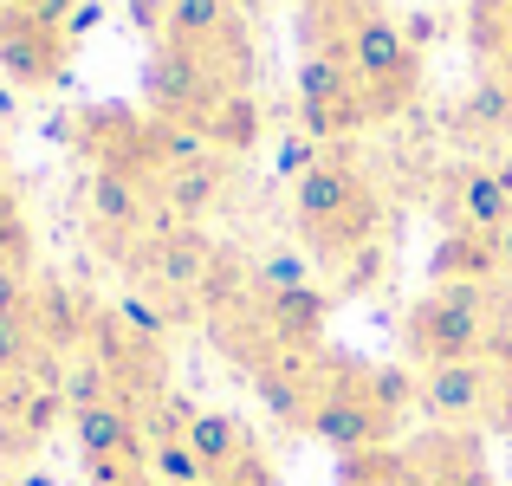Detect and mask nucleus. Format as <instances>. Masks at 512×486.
Here are the masks:
<instances>
[{"label":"nucleus","mask_w":512,"mask_h":486,"mask_svg":"<svg viewBox=\"0 0 512 486\" xmlns=\"http://www.w3.org/2000/svg\"><path fill=\"white\" fill-rule=\"evenodd\" d=\"M474 7H512V0H474Z\"/></svg>","instance_id":"e433bc0d"},{"label":"nucleus","mask_w":512,"mask_h":486,"mask_svg":"<svg viewBox=\"0 0 512 486\" xmlns=\"http://www.w3.org/2000/svg\"><path fill=\"white\" fill-rule=\"evenodd\" d=\"M65 59H72V33L59 20L0 0V78L26 91H52L65 78Z\"/></svg>","instance_id":"423d86ee"},{"label":"nucleus","mask_w":512,"mask_h":486,"mask_svg":"<svg viewBox=\"0 0 512 486\" xmlns=\"http://www.w3.org/2000/svg\"><path fill=\"white\" fill-rule=\"evenodd\" d=\"M227 78L221 65L208 59V52L195 46H169V39H156L150 59H143V104H150V117H163V124H182V130H208L214 104L227 98Z\"/></svg>","instance_id":"39448f33"},{"label":"nucleus","mask_w":512,"mask_h":486,"mask_svg":"<svg viewBox=\"0 0 512 486\" xmlns=\"http://www.w3.org/2000/svg\"><path fill=\"white\" fill-rule=\"evenodd\" d=\"M26 266H33V227H26L20 201L0 188V273H20L26 279Z\"/></svg>","instance_id":"bb28decb"},{"label":"nucleus","mask_w":512,"mask_h":486,"mask_svg":"<svg viewBox=\"0 0 512 486\" xmlns=\"http://www.w3.org/2000/svg\"><path fill=\"white\" fill-rule=\"evenodd\" d=\"M461 124L474 130V137H506V130H512V85H506L500 72H487L461 98Z\"/></svg>","instance_id":"412c9836"},{"label":"nucleus","mask_w":512,"mask_h":486,"mask_svg":"<svg viewBox=\"0 0 512 486\" xmlns=\"http://www.w3.org/2000/svg\"><path fill=\"white\" fill-rule=\"evenodd\" d=\"M130 26H137V33H150V39H163V26H169V0H130Z\"/></svg>","instance_id":"2f4dec72"},{"label":"nucleus","mask_w":512,"mask_h":486,"mask_svg":"<svg viewBox=\"0 0 512 486\" xmlns=\"http://www.w3.org/2000/svg\"><path fill=\"white\" fill-rule=\"evenodd\" d=\"M467 39L487 59V72H500L512 85V7H474L467 13Z\"/></svg>","instance_id":"4be33fe9"},{"label":"nucleus","mask_w":512,"mask_h":486,"mask_svg":"<svg viewBox=\"0 0 512 486\" xmlns=\"http://www.w3.org/2000/svg\"><path fill=\"white\" fill-rule=\"evenodd\" d=\"M111 312H117V324H124V331L137 337L143 350H163V337H169V312H163V299H150V292H124Z\"/></svg>","instance_id":"393cba45"},{"label":"nucleus","mask_w":512,"mask_h":486,"mask_svg":"<svg viewBox=\"0 0 512 486\" xmlns=\"http://www.w3.org/2000/svg\"><path fill=\"white\" fill-rule=\"evenodd\" d=\"M260 124H266V111H260V98L253 91H227L221 104H214V117H208V150L214 156H247L253 143H260Z\"/></svg>","instance_id":"6ab92c4d"},{"label":"nucleus","mask_w":512,"mask_h":486,"mask_svg":"<svg viewBox=\"0 0 512 486\" xmlns=\"http://www.w3.org/2000/svg\"><path fill=\"white\" fill-rule=\"evenodd\" d=\"M402 344H409V357L422 363V370L461 363V357H487V344H493V299H487V286H435L422 305H409Z\"/></svg>","instance_id":"20e7f679"},{"label":"nucleus","mask_w":512,"mask_h":486,"mask_svg":"<svg viewBox=\"0 0 512 486\" xmlns=\"http://www.w3.org/2000/svg\"><path fill=\"white\" fill-rule=\"evenodd\" d=\"M299 286H312V260L305 253L279 247L253 260V299H279V292H299Z\"/></svg>","instance_id":"5701e85b"},{"label":"nucleus","mask_w":512,"mask_h":486,"mask_svg":"<svg viewBox=\"0 0 512 486\" xmlns=\"http://www.w3.org/2000/svg\"><path fill=\"white\" fill-rule=\"evenodd\" d=\"M325 318H331V292L318 286V279L299 286V292H279V299H253V324H260L266 344H279V350H318Z\"/></svg>","instance_id":"f8f14e48"},{"label":"nucleus","mask_w":512,"mask_h":486,"mask_svg":"<svg viewBox=\"0 0 512 486\" xmlns=\"http://www.w3.org/2000/svg\"><path fill=\"white\" fill-rule=\"evenodd\" d=\"M85 214H91V234H98L117 260H130V253L156 234V188L137 182V175H124V169H91L85 175Z\"/></svg>","instance_id":"0eeeda50"},{"label":"nucleus","mask_w":512,"mask_h":486,"mask_svg":"<svg viewBox=\"0 0 512 486\" xmlns=\"http://www.w3.org/2000/svg\"><path fill=\"white\" fill-rule=\"evenodd\" d=\"M350 78H357V98H363V117L370 124H383V117H396L402 104L415 98V85H422V52L409 46V33H402V20H389V13H363V20H350V33L338 39Z\"/></svg>","instance_id":"7ed1b4c3"},{"label":"nucleus","mask_w":512,"mask_h":486,"mask_svg":"<svg viewBox=\"0 0 512 486\" xmlns=\"http://www.w3.org/2000/svg\"><path fill=\"white\" fill-rule=\"evenodd\" d=\"M65 402H72V415H78V409H98V402H117V376L85 350V357L65 370Z\"/></svg>","instance_id":"a878e982"},{"label":"nucleus","mask_w":512,"mask_h":486,"mask_svg":"<svg viewBox=\"0 0 512 486\" xmlns=\"http://www.w3.org/2000/svg\"><path fill=\"white\" fill-rule=\"evenodd\" d=\"M33 331H39V344H52V350L85 344V331H91V305H78V292H72V286L46 279V286H33Z\"/></svg>","instance_id":"a211bd4d"},{"label":"nucleus","mask_w":512,"mask_h":486,"mask_svg":"<svg viewBox=\"0 0 512 486\" xmlns=\"http://www.w3.org/2000/svg\"><path fill=\"white\" fill-rule=\"evenodd\" d=\"M493 396H500V363L487 357L435 363V370H422V389H415V402L448 428H474L480 415H493Z\"/></svg>","instance_id":"1a4fd4ad"},{"label":"nucleus","mask_w":512,"mask_h":486,"mask_svg":"<svg viewBox=\"0 0 512 486\" xmlns=\"http://www.w3.org/2000/svg\"><path fill=\"white\" fill-rule=\"evenodd\" d=\"M357 98V78H350L338 46H305L299 59V111H318V104H350Z\"/></svg>","instance_id":"aec40b11"},{"label":"nucleus","mask_w":512,"mask_h":486,"mask_svg":"<svg viewBox=\"0 0 512 486\" xmlns=\"http://www.w3.org/2000/svg\"><path fill=\"white\" fill-rule=\"evenodd\" d=\"M500 435H512V363H500V396H493V415H487Z\"/></svg>","instance_id":"473e14b6"},{"label":"nucleus","mask_w":512,"mask_h":486,"mask_svg":"<svg viewBox=\"0 0 512 486\" xmlns=\"http://www.w3.org/2000/svg\"><path fill=\"white\" fill-rule=\"evenodd\" d=\"M409 480L415 486H493L487 461H480L474 435H428L409 454Z\"/></svg>","instance_id":"4468645a"},{"label":"nucleus","mask_w":512,"mask_h":486,"mask_svg":"<svg viewBox=\"0 0 512 486\" xmlns=\"http://www.w3.org/2000/svg\"><path fill=\"white\" fill-rule=\"evenodd\" d=\"M370 0H305V46H338L350 20H363Z\"/></svg>","instance_id":"b1692460"},{"label":"nucleus","mask_w":512,"mask_h":486,"mask_svg":"<svg viewBox=\"0 0 512 486\" xmlns=\"http://www.w3.org/2000/svg\"><path fill=\"white\" fill-rule=\"evenodd\" d=\"M39 331H33V312H0V370H33L39 363Z\"/></svg>","instance_id":"cd10ccee"},{"label":"nucleus","mask_w":512,"mask_h":486,"mask_svg":"<svg viewBox=\"0 0 512 486\" xmlns=\"http://www.w3.org/2000/svg\"><path fill=\"white\" fill-rule=\"evenodd\" d=\"M234 26H240V7H234V0H169V26H163V39H169V46H195V52H208V46H221Z\"/></svg>","instance_id":"f3484780"},{"label":"nucleus","mask_w":512,"mask_h":486,"mask_svg":"<svg viewBox=\"0 0 512 486\" xmlns=\"http://www.w3.org/2000/svg\"><path fill=\"white\" fill-rule=\"evenodd\" d=\"M234 182V156H195L156 182V227H195Z\"/></svg>","instance_id":"9d476101"},{"label":"nucleus","mask_w":512,"mask_h":486,"mask_svg":"<svg viewBox=\"0 0 512 486\" xmlns=\"http://www.w3.org/2000/svg\"><path fill=\"white\" fill-rule=\"evenodd\" d=\"M78 454L85 461H143L150 467V428L130 402H98V409H78Z\"/></svg>","instance_id":"ddd939ff"},{"label":"nucleus","mask_w":512,"mask_h":486,"mask_svg":"<svg viewBox=\"0 0 512 486\" xmlns=\"http://www.w3.org/2000/svg\"><path fill=\"white\" fill-rule=\"evenodd\" d=\"M292 214H299V234L312 240V253L331 266H350L363 247H376V227H383L376 182L338 150H325L292 182Z\"/></svg>","instance_id":"f257e3e1"},{"label":"nucleus","mask_w":512,"mask_h":486,"mask_svg":"<svg viewBox=\"0 0 512 486\" xmlns=\"http://www.w3.org/2000/svg\"><path fill=\"white\" fill-rule=\"evenodd\" d=\"M305 435L338 448L344 461L357 454H376L389 435H396V409H383L370 389V370L350 357H318V402L305 415Z\"/></svg>","instance_id":"f03ea898"},{"label":"nucleus","mask_w":512,"mask_h":486,"mask_svg":"<svg viewBox=\"0 0 512 486\" xmlns=\"http://www.w3.org/2000/svg\"><path fill=\"white\" fill-rule=\"evenodd\" d=\"M7 7H33V13H46V20H72V7H78V0H7Z\"/></svg>","instance_id":"72a5a7b5"},{"label":"nucleus","mask_w":512,"mask_h":486,"mask_svg":"<svg viewBox=\"0 0 512 486\" xmlns=\"http://www.w3.org/2000/svg\"><path fill=\"white\" fill-rule=\"evenodd\" d=\"M91 486H156V474L143 461H85Z\"/></svg>","instance_id":"c756f323"},{"label":"nucleus","mask_w":512,"mask_h":486,"mask_svg":"<svg viewBox=\"0 0 512 486\" xmlns=\"http://www.w3.org/2000/svg\"><path fill=\"white\" fill-rule=\"evenodd\" d=\"M376 279H383V240H376V247H363L357 260L344 266V286L350 292H363V286H376Z\"/></svg>","instance_id":"7c9ffc66"},{"label":"nucleus","mask_w":512,"mask_h":486,"mask_svg":"<svg viewBox=\"0 0 512 486\" xmlns=\"http://www.w3.org/2000/svg\"><path fill=\"white\" fill-rule=\"evenodd\" d=\"M0 117H13V91L7 85H0Z\"/></svg>","instance_id":"c9c22d12"},{"label":"nucleus","mask_w":512,"mask_h":486,"mask_svg":"<svg viewBox=\"0 0 512 486\" xmlns=\"http://www.w3.org/2000/svg\"><path fill=\"white\" fill-rule=\"evenodd\" d=\"M512 221V169L500 162H474L448 182V227L467 234H506Z\"/></svg>","instance_id":"9b49d317"},{"label":"nucleus","mask_w":512,"mask_h":486,"mask_svg":"<svg viewBox=\"0 0 512 486\" xmlns=\"http://www.w3.org/2000/svg\"><path fill=\"white\" fill-rule=\"evenodd\" d=\"M402 33H409V46L422 52L428 39H435V20H428V13H409V20H402Z\"/></svg>","instance_id":"f704fd0d"},{"label":"nucleus","mask_w":512,"mask_h":486,"mask_svg":"<svg viewBox=\"0 0 512 486\" xmlns=\"http://www.w3.org/2000/svg\"><path fill=\"white\" fill-rule=\"evenodd\" d=\"M500 260H506L500 234H467V227H448L441 247H435V260H428V273H435V286H493Z\"/></svg>","instance_id":"2eb2a0df"},{"label":"nucleus","mask_w":512,"mask_h":486,"mask_svg":"<svg viewBox=\"0 0 512 486\" xmlns=\"http://www.w3.org/2000/svg\"><path fill=\"white\" fill-rule=\"evenodd\" d=\"M214 260H221V247L208 240V227H156L124 266L150 279L156 299H201Z\"/></svg>","instance_id":"6e6552de"},{"label":"nucleus","mask_w":512,"mask_h":486,"mask_svg":"<svg viewBox=\"0 0 512 486\" xmlns=\"http://www.w3.org/2000/svg\"><path fill=\"white\" fill-rule=\"evenodd\" d=\"M208 486H279V474H273V461H266V454L253 448V454H240V461L227 467V474H214Z\"/></svg>","instance_id":"c85d7f7f"},{"label":"nucleus","mask_w":512,"mask_h":486,"mask_svg":"<svg viewBox=\"0 0 512 486\" xmlns=\"http://www.w3.org/2000/svg\"><path fill=\"white\" fill-rule=\"evenodd\" d=\"M182 441L195 448V461L208 467V480H214V474H227L240 454H253L247 422H240V415H227V409H201L195 422H188V435H182Z\"/></svg>","instance_id":"dca6fc26"}]
</instances>
